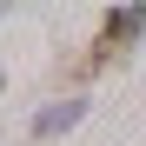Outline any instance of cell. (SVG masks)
<instances>
[{
    "label": "cell",
    "mask_w": 146,
    "mask_h": 146,
    "mask_svg": "<svg viewBox=\"0 0 146 146\" xmlns=\"http://www.w3.org/2000/svg\"><path fill=\"white\" fill-rule=\"evenodd\" d=\"M80 119H86V100H80V93H66V100H53V106H40L33 113V139H60V133H73V126H80Z\"/></svg>",
    "instance_id": "obj_2"
},
{
    "label": "cell",
    "mask_w": 146,
    "mask_h": 146,
    "mask_svg": "<svg viewBox=\"0 0 146 146\" xmlns=\"http://www.w3.org/2000/svg\"><path fill=\"white\" fill-rule=\"evenodd\" d=\"M139 33H146V7H139V0H133V7H106V13H100V40H93V53L73 60V80H93L100 66H113L126 46H139Z\"/></svg>",
    "instance_id": "obj_1"
},
{
    "label": "cell",
    "mask_w": 146,
    "mask_h": 146,
    "mask_svg": "<svg viewBox=\"0 0 146 146\" xmlns=\"http://www.w3.org/2000/svg\"><path fill=\"white\" fill-rule=\"evenodd\" d=\"M0 86H7V66H0Z\"/></svg>",
    "instance_id": "obj_3"
}]
</instances>
